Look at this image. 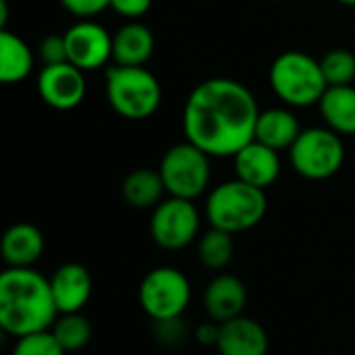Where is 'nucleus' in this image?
Instances as JSON below:
<instances>
[{
    "label": "nucleus",
    "mask_w": 355,
    "mask_h": 355,
    "mask_svg": "<svg viewBox=\"0 0 355 355\" xmlns=\"http://www.w3.org/2000/svg\"><path fill=\"white\" fill-rule=\"evenodd\" d=\"M300 133L302 127L293 112L285 108H268L264 112L260 110L256 123V141L281 152V150H291Z\"/></svg>",
    "instance_id": "18"
},
{
    "label": "nucleus",
    "mask_w": 355,
    "mask_h": 355,
    "mask_svg": "<svg viewBox=\"0 0 355 355\" xmlns=\"http://www.w3.org/2000/svg\"><path fill=\"white\" fill-rule=\"evenodd\" d=\"M235 254V241H233V233H227L223 229H214L210 227V231H206L200 237L198 243V256L200 262L210 268V270H223Z\"/></svg>",
    "instance_id": "22"
},
{
    "label": "nucleus",
    "mask_w": 355,
    "mask_h": 355,
    "mask_svg": "<svg viewBox=\"0 0 355 355\" xmlns=\"http://www.w3.org/2000/svg\"><path fill=\"white\" fill-rule=\"evenodd\" d=\"M181 318L175 320H164V322H156V337L162 343H173V341H183L185 339V327H181L179 322Z\"/></svg>",
    "instance_id": "28"
},
{
    "label": "nucleus",
    "mask_w": 355,
    "mask_h": 355,
    "mask_svg": "<svg viewBox=\"0 0 355 355\" xmlns=\"http://www.w3.org/2000/svg\"><path fill=\"white\" fill-rule=\"evenodd\" d=\"M67 352L56 341L52 331L33 333L27 337L17 339V345L12 349V355H64Z\"/></svg>",
    "instance_id": "25"
},
{
    "label": "nucleus",
    "mask_w": 355,
    "mask_h": 355,
    "mask_svg": "<svg viewBox=\"0 0 355 355\" xmlns=\"http://www.w3.org/2000/svg\"><path fill=\"white\" fill-rule=\"evenodd\" d=\"M291 166L310 181H324L339 173L345 160V148L333 129L312 127L300 133L289 150Z\"/></svg>",
    "instance_id": "6"
},
{
    "label": "nucleus",
    "mask_w": 355,
    "mask_h": 355,
    "mask_svg": "<svg viewBox=\"0 0 355 355\" xmlns=\"http://www.w3.org/2000/svg\"><path fill=\"white\" fill-rule=\"evenodd\" d=\"M106 98L123 119L144 121L158 110L162 87L146 67L114 64L106 71Z\"/></svg>",
    "instance_id": "4"
},
{
    "label": "nucleus",
    "mask_w": 355,
    "mask_h": 355,
    "mask_svg": "<svg viewBox=\"0 0 355 355\" xmlns=\"http://www.w3.org/2000/svg\"><path fill=\"white\" fill-rule=\"evenodd\" d=\"M0 250L8 268H33L44 254V235L35 225L17 223L6 229Z\"/></svg>",
    "instance_id": "16"
},
{
    "label": "nucleus",
    "mask_w": 355,
    "mask_h": 355,
    "mask_svg": "<svg viewBox=\"0 0 355 355\" xmlns=\"http://www.w3.org/2000/svg\"><path fill=\"white\" fill-rule=\"evenodd\" d=\"M119 15L127 17V19H135V17H141L150 10L152 6V0H112L110 4Z\"/></svg>",
    "instance_id": "29"
},
{
    "label": "nucleus",
    "mask_w": 355,
    "mask_h": 355,
    "mask_svg": "<svg viewBox=\"0 0 355 355\" xmlns=\"http://www.w3.org/2000/svg\"><path fill=\"white\" fill-rule=\"evenodd\" d=\"M52 295L58 308V314L81 312L92 297V277L83 264L69 262L62 264L50 279Z\"/></svg>",
    "instance_id": "12"
},
{
    "label": "nucleus",
    "mask_w": 355,
    "mask_h": 355,
    "mask_svg": "<svg viewBox=\"0 0 355 355\" xmlns=\"http://www.w3.org/2000/svg\"><path fill=\"white\" fill-rule=\"evenodd\" d=\"M272 2H283V0H272Z\"/></svg>",
    "instance_id": "32"
},
{
    "label": "nucleus",
    "mask_w": 355,
    "mask_h": 355,
    "mask_svg": "<svg viewBox=\"0 0 355 355\" xmlns=\"http://www.w3.org/2000/svg\"><path fill=\"white\" fill-rule=\"evenodd\" d=\"M33 69L31 48L12 31L0 29V81L19 83L29 77Z\"/></svg>",
    "instance_id": "20"
},
{
    "label": "nucleus",
    "mask_w": 355,
    "mask_h": 355,
    "mask_svg": "<svg viewBox=\"0 0 355 355\" xmlns=\"http://www.w3.org/2000/svg\"><path fill=\"white\" fill-rule=\"evenodd\" d=\"M52 335L62 345V349L79 352L83 349L92 339V324L81 312L73 314H60V318L52 324Z\"/></svg>",
    "instance_id": "23"
},
{
    "label": "nucleus",
    "mask_w": 355,
    "mask_h": 355,
    "mask_svg": "<svg viewBox=\"0 0 355 355\" xmlns=\"http://www.w3.org/2000/svg\"><path fill=\"white\" fill-rule=\"evenodd\" d=\"M40 56L44 64H60L69 62L67 58V42L64 35H46L40 44Z\"/></svg>",
    "instance_id": "26"
},
{
    "label": "nucleus",
    "mask_w": 355,
    "mask_h": 355,
    "mask_svg": "<svg viewBox=\"0 0 355 355\" xmlns=\"http://www.w3.org/2000/svg\"><path fill=\"white\" fill-rule=\"evenodd\" d=\"M60 4L77 17H94L98 12H102L104 8H108L112 4V0H60Z\"/></svg>",
    "instance_id": "27"
},
{
    "label": "nucleus",
    "mask_w": 355,
    "mask_h": 355,
    "mask_svg": "<svg viewBox=\"0 0 355 355\" xmlns=\"http://www.w3.org/2000/svg\"><path fill=\"white\" fill-rule=\"evenodd\" d=\"M266 193L241 179L220 183L206 200V216L210 227L227 233H243L254 229L266 216Z\"/></svg>",
    "instance_id": "3"
},
{
    "label": "nucleus",
    "mask_w": 355,
    "mask_h": 355,
    "mask_svg": "<svg viewBox=\"0 0 355 355\" xmlns=\"http://www.w3.org/2000/svg\"><path fill=\"white\" fill-rule=\"evenodd\" d=\"M320 69H322V75H324L329 87L331 85H352V81L355 79V54L345 48L331 50L322 56Z\"/></svg>",
    "instance_id": "24"
},
{
    "label": "nucleus",
    "mask_w": 355,
    "mask_h": 355,
    "mask_svg": "<svg viewBox=\"0 0 355 355\" xmlns=\"http://www.w3.org/2000/svg\"><path fill=\"white\" fill-rule=\"evenodd\" d=\"M85 77L83 71L71 62L44 64L37 75L40 98L56 110H73L85 98Z\"/></svg>",
    "instance_id": "11"
},
{
    "label": "nucleus",
    "mask_w": 355,
    "mask_h": 355,
    "mask_svg": "<svg viewBox=\"0 0 355 355\" xmlns=\"http://www.w3.org/2000/svg\"><path fill=\"white\" fill-rule=\"evenodd\" d=\"M150 233L156 245L168 252H177L196 241L200 233V212L193 200L168 198L154 208L150 220Z\"/></svg>",
    "instance_id": "9"
},
{
    "label": "nucleus",
    "mask_w": 355,
    "mask_h": 355,
    "mask_svg": "<svg viewBox=\"0 0 355 355\" xmlns=\"http://www.w3.org/2000/svg\"><path fill=\"white\" fill-rule=\"evenodd\" d=\"M248 304V289L241 279L233 275H218L210 281L204 293V306L208 316L223 324L243 314Z\"/></svg>",
    "instance_id": "15"
},
{
    "label": "nucleus",
    "mask_w": 355,
    "mask_h": 355,
    "mask_svg": "<svg viewBox=\"0 0 355 355\" xmlns=\"http://www.w3.org/2000/svg\"><path fill=\"white\" fill-rule=\"evenodd\" d=\"M189 300L191 285L187 277L173 266L150 270L139 285V306L154 322L181 318Z\"/></svg>",
    "instance_id": "8"
},
{
    "label": "nucleus",
    "mask_w": 355,
    "mask_h": 355,
    "mask_svg": "<svg viewBox=\"0 0 355 355\" xmlns=\"http://www.w3.org/2000/svg\"><path fill=\"white\" fill-rule=\"evenodd\" d=\"M320 112L339 135H355V87L354 85H331L322 94Z\"/></svg>",
    "instance_id": "19"
},
{
    "label": "nucleus",
    "mask_w": 355,
    "mask_h": 355,
    "mask_svg": "<svg viewBox=\"0 0 355 355\" xmlns=\"http://www.w3.org/2000/svg\"><path fill=\"white\" fill-rule=\"evenodd\" d=\"M218 335H220V324L214 322V320L212 322H206V324H200V329L196 331V339L202 345H216Z\"/></svg>",
    "instance_id": "30"
},
{
    "label": "nucleus",
    "mask_w": 355,
    "mask_h": 355,
    "mask_svg": "<svg viewBox=\"0 0 355 355\" xmlns=\"http://www.w3.org/2000/svg\"><path fill=\"white\" fill-rule=\"evenodd\" d=\"M260 110L254 94L239 81L214 77L202 81L183 108L187 141L208 156H235L256 139Z\"/></svg>",
    "instance_id": "1"
},
{
    "label": "nucleus",
    "mask_w": 355,
    "mask_h": 355,
    "mask_svg": "<svg viewBox=\"0 0 355 355\" xmlns=\"http://www.w3.org/2000/svg\"><path fill=\"white\" fill-rule=\"evenodd\" d=\"M216 349L220 355H266L268 333L258 320L237 316L220 324Z\"/></svg>",
    "instance_id": "13"
},
{
    "label": "nucleus",
    "mask_w": 355,
    "mask_h": 355,
    "mask_svg": "<svg viewBox=\"0 0 355 355\" xmlns=\"http://www.w3.org/2000/svg\"><path fill=\"white\" fill-rule=\"evenodd\" d=\"M270 85L283 102L297 108L318 104L329 87L320 60L300 50H289L277 56L270 67Z\"/></svg>",
    "instance_id": "5"
},
{
    "label": "nucleus",
    "mask_w": 355,
    "mask_h": 355,
    "mask_svg": "<svg viewBox=\"0 0 355 355\" xmlns=\"http://www.w3.org/2000/svg\"><path fill=\"white\" fill-rule=\"evenodd\" d=\"M50 281L33 268H6L0 275V327L21 339L48 331L56 322Z\"/></svg>",
    "instance_id": "2"
},
{
    "label": "nucleus",
    "mask_w": 355,
    "mask_h": 355,
    "mask_svg": "<svg viewBox=\"0 0 355 355\" xmlns=\"http://www.w3.org/2000/svg\"><path fill=\"white\" fill-rule=\"evenodd\" d=\"M154 54V33L144 23H127L112 35V60L121 67H144Z\"/></svg>",
    "instance_id": "17"
},
{
    "label": "nucleus",
    "mask_w": 355,
    "mask_h": 355,
    "mask_svg": "<svg viewBox=\"0 0 355 355\" xmlns=\"http://www.w3.org/2000/svg\"><path fill=\"white\" fill-rule=\"evenodd\" d=\"M233 160H235L237 179H241L254 187H260V189L270 187L281 175L279 152L256 141V139L250 141L243 150H239L233 156Z\"/></svg>",
    "instance_id": "14"
},
{
    "label": "nucleus",
    "mask_w": 355,
    "mask_h": 355,
    "mask_svg": "<svg viewBox=\"0 0 355 355\" xmlns=\"http://www.w3.org/2000/svg\"><path fill=\"white\" fill-rule=\"evenodd\" d=\"M208 158L210 156L191 141H183L166 150L158 168L166 193L183 200H196L202 196L210 183Z\"/></svg>",
    "instance_id": "7"
},
{
    "label": "nucleus",
    "mask_w": 355,
    "mask_h": 355,
    "mask_svg": "<svg viewBox=\"0 0 355 355\" xmlns=\"http://www.w3.org/2000/svg\"><path fill=\"white\" fill-rule=\"evenodd\" d=\"M337 2H341L345 6H355V0H337Z\"/></svg>",
    "instance_id": "31"
},
{
    "label": "nucleus",
    "mask_w": 355,
    "mask_h": 355,
    "mask_svg": "<svg viewBox=\"0 0 355 355\" xmlns=\"http://www.w3.org/2000/svg\"><path fill=\"white\" fill-rule=\"evenodd\" d=\"M166 191L164 181L160 177V171L150 168H137L127 175L123 183V198L133 208H152L158 206L162 200V193Z\"/></svg>",
    "instance_id": "21"
},
{
    "label": "nucleus",
    "mask_w": 355,
    "mask_h": 355,
    "mask_svg": "<svg viewBox=\"0 0 355 355\" xmlns=\"http://www.w3.org/2000/svg\"><path fill=\"white\" fill-rule=\"evenodd\" d=\"M67 58L77 69L96 71L112 58V35L94 21H79L64 33Z\"/></svg>",
    "instance_id": "10"
}]
</instances>
